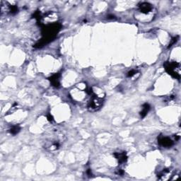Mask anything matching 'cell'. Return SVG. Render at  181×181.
<instances>
[{
  "label": "cell",
  "instance_id": "7",
  "mask_svg": "<svg viewBox=\"0 0 181 181\" xmlns=\"http://www.w3.org/2000/svg\"><path fill=\"white\" fill-rule=\"evenodd\" d=\"M60 74H55L51 76V77L49 78L50 81H51L52 84L55 87H59L60 86Z\"/></svg>",
  "mask_w": 181,
  "mask_h": 181
},
{
  "label": "cell",
  "instance_id": "3",
  "mask_svg": "<svg viewBox=\"0 0 181 181\" xmlns=\"http://www.w3.org/2000/svg\"><path fill=\"white\" fill-rule=\"evenodd\" d=\"M103 99V98H99L97 95H93H93L90 97L88 102V105H87L88 109L90 111H92V112L98 110L100 108V106L102 105Z\"/></svg>",
  "mask_w": 181,
  "mask_h": 181
},
{
  "label": "cell",
  "instance_id": "2",
  "mask_svg": "<svg viewBox=\"0 0 181 181\" xmlns=\"http://www.w3.org/2000/svg\"><path fill=\"white\" fill-rule=\"evenodd\" d=\"M165 69H166V72L173 76L174 78H176V79H180V64L175 62H167L164 64Z\"/></svg>",
  "mask_w": 181,
  "mask_h": 181
},
{
  "label": "cell",
  "instance_id": "10",
  "mask_svg": "<svg viewBox=\"0 0 181 181\" xmlns=\"http://www.w3.org/2000/svg\"><path fill=\"white\" fill-rule=\"evenodd\" d=\"M137 71L135 70V69H132V70L130 71V72L128 73V77H132V76H135V74H137Z\"/></svg>",
  "mask_w": 181,
  "mask_h": 181
},
{
  "label": "cell",
  "instance_id": "9",
  "mask_svg": "<svg viewBox=\"0 0 181 181\" xmlns=\"http://www.w3.org/2000/svg\"><path fill=\"white\" fill-rule=\"evenodd\" d=\"M21 130V128L19 126V125H15V126L12 127V128L10 129L9 132H11V134L12 135H16L17 133H19Z\"/></svg>",
  "mask_w": 181,
  "mask_h": 181
},
{
  "label": "cell",
  "instance_id": "8",
  "mask_svg": "<svg viewBox=\"0 0 181 181\" xmlns=\"http://www.w3.org/2000/svg\"><path fill=\"white\" fill-rule=\"evenodd\" d=\"M150 110V105L148 103H145L143 105L142 107V110L140 112V115L142 118H144L147 115L148 112Z\"/></svg>",
  "mask_w": 181,
  "mask_h": 181
},
{
  "label": "cell",
  "instance_id": "5",
  "mask_svg": "<svg viewBox=\"0 0 181 181\" xmlns=\"http://www.w3.org/2000/svg\"><path fill=\"white\" fill-rule=\"evenodd\" d=\"M158 143L162 147H170L173 144V142L167 137H160L158 139Z\"/></svg>",
  "mask_w": 181,
  "mask_h": 181
},
{
  "label": "cell",
  "instance_id": "6",
  "mask_svg": "<svg viewBox=\"0 0 181 181\" xmlns=\"http://www.w3.org/2000/svg\"><path fill=\"white\" fill-rule=\"evenodd\" d=\"M114 156L120 163L126 162L127 160H128V156H127V154L125 152L114 153Z\"/></svg>",
  "mask_w": 181,
  "mask_h": 181
},
{
  "label": "cell",
  "instance_id": "11",
  "mask_svg": "<svg viewBox=\"0 0 181 181\" xmlns=\"http://www.w3.org/2000/svg\"><path fill=\"white\" fill-rule=\"evenodd\" d=\"M48 120H49L50 122H52V121L53 120V116H52L51 115H50V114L48 115Z\"/></svg>",
  "mask_w": 181,
  "mask_h": 181
},
{
  "label": "cell",
  "instance_id": "4",
  "mask_svg": "<svg viewBox=\"0 0 181 181\" xmlns=\"http://www.w3.org/2000/svg\"><path fill=\"white\" fill-rule=\"evenodd\" d=\"M140 11L141 13L144 14H149L150 12L152 11L153 6L152 5L147 2H143L140 4Z\"/></svg>",
  "mask_w": 181,
  "mask_h": 181
},
{
  "label": "cell",
  "instance_id": "1",
  "mask_svg": "<svg viewBox=\"0 0 181 181\" xmlns=\"http://www.w3.org/2000/svg\"><path fill=\"white\" fill-rule=\"evenodd\" d=\"M92 88H87L86 83H80L75 86L71 91V95L72 98L77 102H82L86 100L87 96L91 97L93 95Z\"/></svg>",
  "mask_w": 181,
  "mask_h": 181
}]
</instances>
